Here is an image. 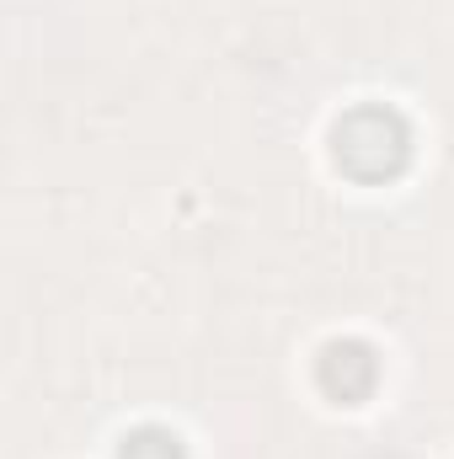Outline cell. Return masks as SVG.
I'll return each instance as SVG.
<instances>
[{"label": "cell", "mask_w": 454, "mask_h": 459, "mask_svg": "<svg viewBox=\"0 0 454 459\" xmlns=\"http://www.w3.org/2000/svg\"><path fill=\"white\" fill-rule=\"evenodd\" d=\"M316 385L337 406H363L374 395V385H380V352L369 342H358V337L327 342L321 358H316Z\"/></svg>", "instance_id": "obj_2"}, {"label": "cell", "mask_w": 454, "mask_h": 459, "mask_svg": "<svg viewBox=\"0 0 454 459\" xmlns=\"http://www.w3.org/2000/svg\"><path fill=\"white\" fill-rule=\"evenodd\" d=\"M332 160L353 182H390L412 160V123L385 102H358L332 123Z\"/></svg>", "instance_id": "obj_1"}, {"label": "cell", "mask_w": 454, "mask_h": 459, "mask_svg": "<svg viewBox=\"0 0 454 459\" xmlns=\"http://www.w3.org/2000/svg\"><path fill=\"white\" fill-rule=\"evenodd\" d=\"M118 459H188V455H182V438H177L171 428L144 422V428H134V433L118 444Z\"/></svg>", "instance_id": "obj_3"}]
</instances>
